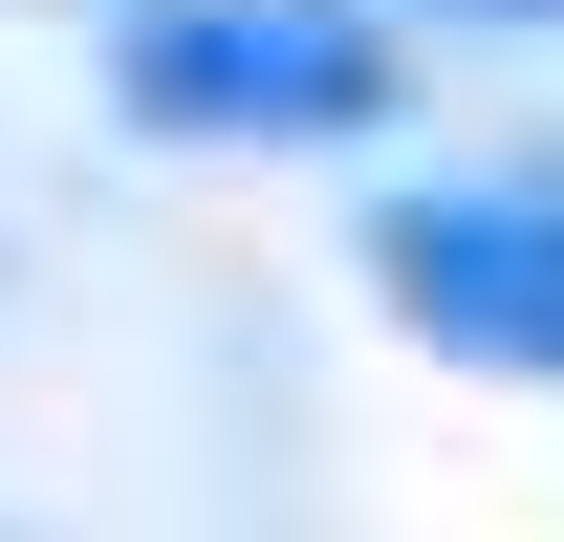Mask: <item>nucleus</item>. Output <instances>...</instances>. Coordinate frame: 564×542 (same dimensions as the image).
<instances>
[{
    "label": "nucleus",
    "mask_w": 564,
    "mask_h": 542,
    "mask_svg": "<svg viewBox=\"0 0 564 542\" xmlns=\"http://www.w3.org/2000/svg\"><path fill=\"white\" fill-rule=\"evenodd\" d=\"M456 22H564V0H456Z\"/></svg>",
    "instance_id": "nucleus-3"
},
{
    "label": "nucleus",
    "mask_w": 564,
    "mask_h": 542,
    "mask_svg": "<svg viewBox=\"0 0 564 542\" xmlns=\"http://www.w3.org/2000/svg\"><path fill=\"white\" fill-rule=\"evenodd\" d=\"M369 282H391V326L456 347V369H564V196H543V174L391 196V217H369Z\"/></svg>",
    "instance_id": "nucleus-2"
},
{
    "label": "nucleus",
    "mask_w": 564,
    "mask_h": 542,
    "mask_svg": "<svg viewBox=\"0 0 564 542\" xmlns=\"http://www.w3.org/2000/svg\"><path fill=\"white\" fill-rule=\"evenodd\" d=\"M109 87L174 152H348V131H391L369 0H152L131 44H109Z\"/></svg>",
    "instance_id": "nucleus-1"
}]
</instances>
